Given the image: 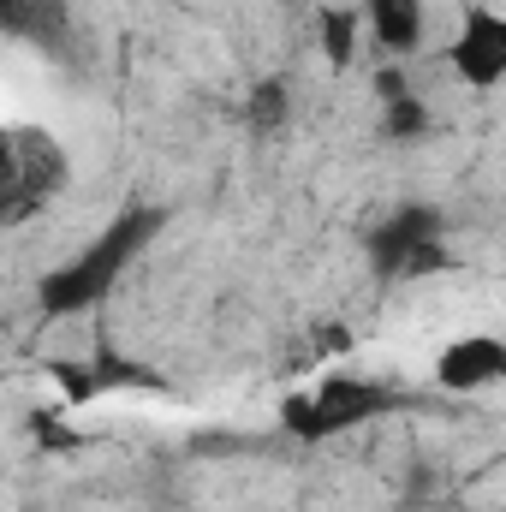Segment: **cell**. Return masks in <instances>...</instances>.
Wrapping results in <instances>:
<instances>
[{
    "label": "cell",
    "mask_w": 506,
    "mask_h": 512,
    "mask_svg": "<svg viewBox=\"0 0 506 512\" xmlns=\"http://www.w3.org/2000/svg\"><path fill=\"white\" fill-rule=\"evenodd\" d=\"M72 179L66 149L36 126L6 131V227H24L30 215H42Z\"/></svg>",
    "instance_id": "obj_1"
},
{
    "label": "cell",
    "mask_w": 506,
    "mask_h": 512,
    "mask_svg": "<svg viewBox=\"0 0 506 512\" xmlns=\"http://www.w3.org/2000/svg\"><path fill=\"white\" fill-rule=\"evenodd\" d=\"M435 382L453 393H477V387L506 382V340L495 334H465L435 358Z\"/></svg>",
    "instance_id": "obj_2"
},
{
    "label": "cell",
    "mask_w": 506,
    "mask_h": 512,
    "mask_svg": "<svg viewBox=\"0 0 506 512\" xmlns=\"http://www.w3.org/2000/svg\"><path fill=\"white\" fill-rule=\"evenodd\" d=\"M364 36H370L376 54L405 60V54L423 48V36H429V12H423V0H364Z\"/></svg>",
    "instance_id": "obj_3"
},
{
    "label": "cell",
    "mask_w": 506,
    "mask_h": 512,
    "mask_svg": "<svg viewBox=\"0 0 506 512\" xmlns=\"http://www.w3.org/2000/svg\"><path fill=\"white\" fill-rule=\"evenodd\" d=\"M364 12H346V6H328L322 18H316V48H322V60L334 66V72H346V66H358V54H364Z\"/></svg>",
    "instance_id": "obj_4"
},
{
    "label": "cell",
    "mask_w": 506,
    "mask_h": 512,
    "mask_svg": "<svg viewBox=\"0 0 506 512\" xmlns=\"http://www.w3.org/2000/svg\"><path fill=\"white\" fill-rule=\"evenodd\" d=\"M381 137H387V143H417V137H429V108H423L417 96L381 108Z\"/></svg>",
    "instance_id": "obj_5"
},
{
    "label": "cell",
    "mask_w": 506,
    "mask_h": 512,
    "mask_svg": "<svg viewBox=\"0 0 506 512\" xmlns=\"http://www.w3.org/2000/svg\"><path fill=\"white\" fill-rule=\"evenodd\" d=\"M370 96H376L381 108H393V102L417 96V90H411V72H405L399 60H387V66H376V72H370Z\"/></svg>",
    "instance_id": "obj_6"
}]
</instances>
